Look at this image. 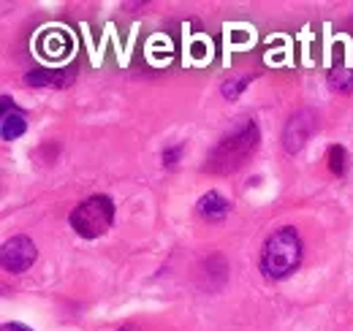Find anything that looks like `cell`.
I'll use <instances>...</instances> for the list:
<instances>
[{
  "label": "cell",
  "instance_id": "6da1fadb",
  "mask_svg": "<svg viewBox=\"0 0 353 331\" xmlns=\"http://www.w3.org/2000/svg\"><path fill=\"white\" fill-rule=\"evenodd\" d=\"M259 139H261L259 125L253 123V120H248V117H242L239 123L234 125V130L225 133L221 141L215 144V150L210 152L207 171H212V174H231V171L242 168L250 161V155H256Z\"/></svg>",
  "mask_w": 353,
  "mask_h": 331
},
{
  "label": "cell",
  "instance_id": "7a4b0ae2",
  "mask_svg": "<svg viewBox=\"0 0 353 331\" xmlns=\"http://www.w3.org/2000/svg\"><path fill=\"white\" fill-rule=\"evenodd\" d=\"M302 263V239L296 228L285 225L269 234L261 248V272L269 280H285L291 277Z\"/></svg>",
  "mask_w": 353,
  "mask_h": 331
},
{
  "label": "cell",
  "instance_id": "3957f363",
  "mask_svg": "<svg viewBox=\"0 0 353 331\" xmlns=\"http://www.w3.org/2000/svg\"><path fill=\"white\" fill-rule=\"evenodd\" d=\"M68 223L82 239H98L114 223V204L109 196H90L71 209Z\"/></svg>",
  "mask_w": 353,
  "mask_h": 331
},
{
  "label": "cell",
  "instance_id": "277c9868",
  "mask_svg": "<svg viewBox=\"0 0 353 331\" xmlns=\"http://www.w3.org/2000/svg\"><path fill=\"white\" fill-rule=\"evenodd\" d=\"M318 128V114L312 109H299L288 117V123L283 128V147L288 155H296L305 150V144L310 141V136Z\"/></svg>",
  "mask_w": 353,
  "mask_h": 331
},
{
  "label": "cell",
  "instance_id": "5b68a950",
  "mask_svg": "<svg viewBox=\"0 0 353 331\" xmlns=\"http://www.w3.org/2000/svg\"><path fill=\"white\" fill-rule=\"evenodd\" d=\"M36 255H39V250H36L30 237H14L3 245L0 261H3V269L8 274H22L36 263Z\"/></svg>",
  "mask_w": 353,
  "mask_h": 331
},
{
  "label": "cell",
  "instance_id": "8992f818",
  "mask_svg": "<svg viewBox=\"0 0 353 331\" xmlns=\"http://www.w3.org/2000/svg\"><path fill=\"white\" fill-rule=\"evenodd\" d=\"M0 106H3V120H0V136L3 141H14L19 139L25 130H28V123H25V114L11 103L8 95L0 98Z\"/></svg>",
  "mask_w": 353,
  "mask_h": 331
},
{
  "label": "cell",
  "instance_id": "52a82bcc",
  "mask_svg": "<svg viewBox=\"0 0 353 331\" xmlns=\"http://www.w3.org/2000/svg\"><path fill=\"white\" fill-rule=\"evenodd\" d=\"M228 209H231V204L223 199L218 190H210V193H204L199 199V214L204 220H223L228 214Z\"/></svg>",
  "mask_w": 353,
  "mask_h": 331
},
{
  "label": "cell",
  "instance_id": "ba28073f",
  "mask_svg": "<svg viewBox=\"0 0 353 331\" xmlns=\"http://www.w3.org/2000/svg\"><path fill=\"white\" fill-rule=\"evenodd\" d=\"M250 82H253V74H242V77H231V79H225V82L221 84L223 98H225V101L239 98V95H242V90H245Z\"/></svg>",
  "mask_w": 353,
  "mask_h": 331
},
{
  "label": "cell",
  "instance_id": "9c48e42d",
  "mask_svg": "<svg viewBox=\"0 0 353 331\" xmlns=\"http://www.w3.org/2000/svg\"><path fill=\"white\" fill-rule=\"evenodd\" d=\"M329 84H332V90H337V92L353 95V68H334V71L329 74Z\"/></svg>",
  "mask_w": 353,
  "mask_h": 331
},
{
  "label": "cell",
  "instance_id": "30bf717a",
  "mask_svg": "<svg viewBox=\"0 0 353 331\" xmlns=\"http://www.w3.org/2000/svg\"><path fill=\"white\" fill-rule=\"evenodd\" d=\"M60 77H68V74H60V71H30L28 74V84H36V87H44V84H49V87H60V84H68L71 79H60Z\"/></svg>",
  "mask_w": 353,
  "mask_h": 331
},
{
  "label": "cell",
  "instance_id": "8fae6325",
  "mask_svg": "<svg viewBox=\"0 0 353 331\" xmlns=\"http://www.w3.org/2000/svg\"><path fill=\"white\" fill-rule=\"evenodd\" d=\"M326 161H329V168H332V174L343 177V174H345V168H348V152H345L340 144H334V147H329V155H326Z\"/></svg>",
  "mask_w": 353,
  "mask_h": 331
},
{
  "label": "cell",
  "instance_id": "7c38bea8",
  "mask_svg": "<svg viewBox=\"0 0 353 331\" xmlns=\"http://www.w3.org/2000/svg\"><path fill=\"white\" fill-rule=\"evenodd\" d=\"M179 155H182V144L163 150V166H166V168H174V166L179 163Z\"/></svg>",
  "mask_w": 353,
  "mask_h": 331
},
{
  "label": "cell",
  "instance_id": "4fadbf2b",
  "mask_svg": "<svg viewBox=\"0 0 353 331\" xmlns=\"http://www.w3.org/2000/svg\"><path fill=\"white\" fill-rule=\"evenodd\" d=\"M3 331H33V329H28L22 323H3Z\"/></svg>",
  "mask_w": 353,
  "mask_h": 331
},
{
  "label": "cell",
  "instance_id": "5bb4252c",
  "mask_svg": "<svg viewBox=\"0 0 353 331\" xmlns=\"http://www.w3.org/2000/svg\"><path fill=\"white\" fill-rule=\"evenodd\" d=\"M120 331H139V329H136V326H123Z\"/></svg>",
  "mask_w": 353,
  "mask_h": 331
}]
</instances>
